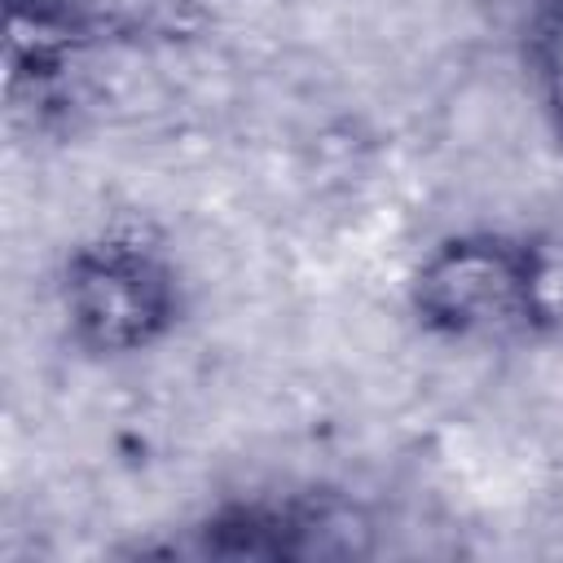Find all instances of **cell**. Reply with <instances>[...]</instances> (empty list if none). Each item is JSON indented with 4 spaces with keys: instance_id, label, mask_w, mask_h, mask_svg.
Listing matches in <instances>:
<instances>
[{
    "instance_id": "cell-1",
    "label": "cell",
    "mask_w": 563,
    "mask_h": 563,
    "mask_svg": "<svg viewBox=\"0 0 563 563\" xmlns=\"http://www.w3.org/2000/svg\"><path fill=\"white\" fill-rule=\"evenodd\" d=\"M422 325L453 339L528 334L545 321V264L532 246L471 233L435 246L413 277Z\"/></svg>"
},
{
    "instance_id": "cell-2",
    "label": "cell",
    "mask_w": 563,
    "mask_h": 563,
    "mask_svg": "<svg viewBox=\"0 0 563 563\" xmlns=\"http://www.w3.org/2000/svg\"><path fill=\"white\" fill-rule=\"evenodd\" d=\"M70 330L92 352H141L176 321L180 290L167 260L136 238H101L66 260Z\"/></svg>"
},
{
    "instance_id": "cell-3",
    "label": "cell",
    "mask_w": 563,
    "mask_h": 563,
    "mask_svg": "<svg viewBox=\"0 0 563 563\" xmlns=\"http://www.w3.org/2000/svg\"><path fill=\"white\" fill-rule=\"evenodd\" d=\"M523 57L537 88V101L563 141V0H532L523 26Z\"/></svg>"
}]
</instances>
